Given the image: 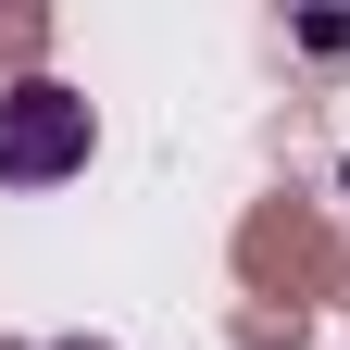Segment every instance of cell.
<instances>
[{
	"label": "cell",
	"instance_id": "1",
	"mask_svg": "<svg viewBox=\"0 0 350 350\" xmlns=\"http://www.w3.org/2000/svg\"><path fill=\"white\" fill-rule=\"evenodd\" d=\"M88 138H100L88 88H63V75L0 88V188H63V175L88 163Z\"/></svg>",
	"mask_w": 350,
	"mask_h": 350
},
{
	"label": "cell",
	"instance_id": "2",
	"mask_svg": "<svg viewBox=\"0 0 350 350\" xmlns=\"http://www.w3.org/2000/svg\"><path fill=\"white\" fill-rule=\"evenodd\" d=\"M38 350H100V338H38Z\"/></svg>",
	"mask_w": 350,
	"mask_h": 350
}]
</instances>
